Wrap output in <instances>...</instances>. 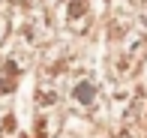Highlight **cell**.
I'll list each match as a JSON object with an SVG mask.
<instances>
[{
	"label": "cell",
	"instance_id": "ba28073f",
	"mask_svg": "<svg viewBox=\"0 0 147 138\" xmlns=\"http://www.w3.org/2000/svg\"><path fill=\"white\" fill-rule=\"evenodd\" d=\"M15 3H18V6H36L39 0H15Z\"/></svg>",
	"mask_w": 147,
	"mask_h": 138
},
{
	"label": "cell",
	"instance_id": "30bf717a",
	"mask_svg": "<svg viewBox=\"0 0 147 138\" xmlns=\"http://www.w3.org/2000/svg\"><path fill=\"white\" fill-rule=\"evenodd\" d=\"M114 3H129V0H114Z\"/></svg>",
	"mask_w": 147,
	"mask_h": 138
},
{
	"label": "cell",
	"instance_id": "7a4b0ae2",
	"mask_svg": "<svg viewBox=\"0 0 147 138\" xmlns=\"http://www.w3.org/2000/svg\"><path fill=\"white\" fill-rule=\"evenodd\" d=\"M51 21H48V15H42V12H39V15H33L27 24H24V39H27L30 45H42L45 39H48V33H51Z\"/></svg>",
	"mask_w": 147,
	"mask_h": 138
},
{
	"label": "cell",
	"instance_id": "5b68a950",
	"mask_svg": "<svg viewBox=\"0 0 147 138\" xmlns=\"http://www.w3.org/2000/svg\"><path fill=\"white\" fill-rule=\"evenodd\" d=\"M36 105H39V108H45V105H48V108L57 105V90L54 87H39L36 90Z\"/></svg>",
	"mask_w": 147,
	"mask_h": 138
},
{
	"label": "cell",
	"instance_id": "8fae6325",
	"mask_svg": "<svg viewBox=\"0 0 147 138\" xmlns=\"http://www.w3.org/2000/svg\"><path fill=\"white\" fill-rule=\"evenodd\" d=\"M144 27H147V12H144Z\"/></svg>",
	"mask_w": 147,
	"mask_h": 138
},
{
	"label": "cell",
	"instance_id": "52a82bcc",
	"mask_svg": "<svg viewBox=\"0 0 147 138\" xmlns=\"http://www.w3.org/2000/svg\"><path fill=\"white\" fill-rule=\"evenodd\" d=\"M12 132H15V117L6 114V117H3V123H0V135H12Z\"/></svg>",
	"mask_w": 147,
	"mask_h": 138
},
{
	"label": "cell",
	"instance_id": "6da1fadb",
	"mask_svg": "<svg viewBox=\"0 0 147 138\" xmlns=\"http://www.w3.org/2000/svg\"><path fill=\"white\" fill-rule=\"evenodd\" d=\"M147 54V36L138 33V30H129L123 39H120V48L111 54L108 66H111V75L114 78H126L138 69V63L144 60Z\"/></svg>",
	"mask_w": 147,
	"mask_h": 138
},
{
	"label": "cell",
	"instance_id": "3957f363",
	"mask_svg": "<svg viewBox=\"0 0 147 138\" xmlns=\"http://www.w3.org/2000/svg\"><path fill=\"white\" fill-rule=\"evenodd\" d=\"M96 96H99V87H96L93 78H78L72 84V99H75V105H81V108H90L96 102Z\"/></svg>",
	"mask_w": 147,
	"mask_h": 138
},
{
	"label": "cell",
	"instance_id": "277c9868",
	"mask_svg": "<svg viewBox=\"0 0 147 138\" xmlns=\"http://www.w3.org/2000/svg\"><path fill=\"white\" fill-rule=\"evenodd\" d=\"M87 18V0H69V24Z\"/></svg>",
	"mask_w": 147,
	"mask_h": 138
},
{
	"label": "cell",
	"instance_id": "9c48e42d",
	"mask_svg": "<svg viewBox=\"0 0 147 138\" xmlns=\"http://www.w3.org/2000/svg\"><path fill=\"white\" fill-rule=\"evenodd\" d=\"M3 36H6V21H0V42H3Z\"/></svg>",
	"mask_w": 147,
	"mask_h": 138
},
{
	"label": "cell",
	"instance_id": "8992f818",
	"mask_svg": "<svg viewBox=\"0 0 147 138\" xmlns=\"http://www.w3.org/2000/svg\"><path fill=\"white\" fill-rule=\"evenodd\" d=\"M120 138H147V135H144V129L138 126V123H126L123 132H120Z\"/></svg>",
	"mask_w": 147,
	"mask_h": 138
}]
</instances>
